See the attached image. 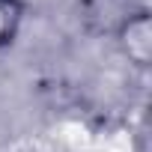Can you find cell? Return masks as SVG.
<instances>
[{"label": "cell", "instance_id": "1", "mask_svg": "<svg viewBox=\"0 0 152 152\" xmlns=\"http://www.w3.org/2000/svg\"><path fill=\"white\" fill-rule=\"evenodd\" d=\"M119 36L125 39V48H128V57L137 60L140 66L149 60V30H146V12H137V15H128L119 27Z\"/></svg>", "mask_w": 152, "mask_h": 152}, {"label": "cell", "instance_id": "2", "mask_svg": "<svg viewBox=\"0 0 152 152\" xmlns=\"http://www.w3.org/2000/svg\"><path fill=\"white\" fill-rule=\"evenodd\" d=\"M21 21H24V3L21 0H0V51L15 42Z\"/></svg>", "mask_w": 152, "mask_h": 152}]
</instances>
